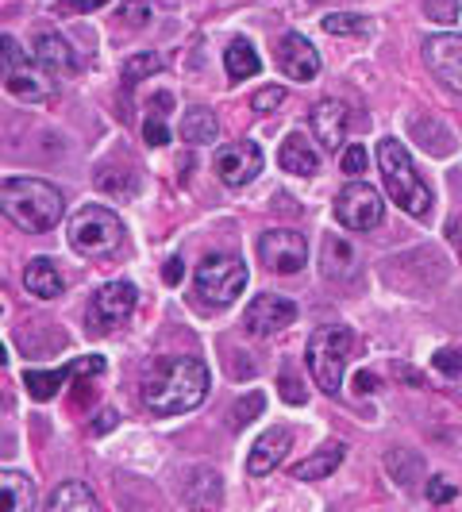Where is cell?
<instances>
[{
	"instance_id": "6da1fadb",
	"label": "cell",
	"mask_w": 462,
	"mask_h": 512,
	"mask_svg": "<svg viewBox=\"0 0 462 512\" xmlns=\"http://www.w3.org/2000/svg\"><path fill=\"white\" fill-rule=\"evenodd\" d=\"M208 397V366L193 355L154 359L143 374V405L158 416L197 409Z\"/></svg>"
},
{
	"instance_id": "7a4b0ae2",
	"label": "cell",
	"mask_w": 462,
	"mask_h": 512,
	"mask_svg": "<svg viewBox=\"0 0 462 512\" xmlns=\"http://www.w3.org/2000/svg\"><path fill=\"white\" fill-rule=\"evenodd\" d=\"M0 212L16 224V228L31 231V235H47L51 228H58L66 201L54 189L51 181L39 178H12L0 185Z\"/></svg>"
},
{
	"instance_id": "3957f363",
	"label": "cell",
	"mask_w": 462,
	"mask_h": 512,
	"mask_svg": "<svg viewBox=\"0 0 462 512\" xmlns=\"http://www.w3.org/2000/svg\"><path fill=\"white\" fill-rule=\"evenodd\" d=\"M378 166H382L385 197H389L393 205L405 208L409 216L424 220V216L432 212V189H428V181L416 174L405 143L393 139V135H385L382 143H378Z\"/></svg>"
},
{
	"instance_id": "277c9868",
	"label": "cell",
	"mask_w": 462,
	"mask_h": 512,
	"mask_svg": "<svg viewBox=\"0 0 462 512\" xmlns=\"http://www.w3.org/2000/svg\"><path fill=\"white\" fill-rule=\"evenodd\" d=\"M0 85L16 101H47V97H54V77L12 35H0Z\"/></svg>"
},
{
	"instance_id": "5b68a950",
	"label": "cell",
	"mask_w": 462,
	"mask_h": 512,
	"mask_svg": "<svg viewBox=\"0 0 462 512\" xmlns=\"http://www.w3.org/2000/svg\"><path fill=\"white\" fill-rule=\"evenodd\" d=\"M351 343H355V335L347 332L343 324L316 328L312 339H308V370H312L316 385L328 397H339V389H343V366H347V355H351Z\"/></svg>"
},
{
	"instance_id": "8992f818",
	"label": "cell",
	"mask_w": 462,
	"mask_h": 512,
	"mask_svg": "<svg viewBox=\"0 0 462 512\" xmlns=\"http://www.w3.org/2000/svg\"><path fill=\"white\" fill-rule=\"evenodd\" d=\"M124 239V224L112 208L104 205H81L70 220V247L81 255H108Z\"/></svg>"
},
{
	"instance_id": "52a82bcc",
	"label": "cell",
	"mask_w": 462,
	"mask_h": 512,
	"mask_svg": "<svg viewBox=\"0 0 462 512\" xmlns=\"http://www.w3.org/2000/svg\"><path fill=\"white\" fill-rule=\"evenodd\" d=\"M197 297L208 301V305H231L243 289H247V266L235 255H208L201 266H197Z\"/></svg>"
},
{
	"instance_id": "ba28073f",
	"label": "cell",
	"mask_w": 462,
	"mask_h": 512,
	"mask_svg": "<svg viewBox=\"0 0 462 512\" xmlns=\"http://www.w3.org/2000/svg\"><path fill=\"white\" fill-rule=\"evenodd\" d=\"M382 216H385L382 197H378V189H370L366 181L355 178L339 189V197H335V220H339L343 228L370 231L382 224Z\"/></svg>"
},
{
	"instance_id": "9c48e42d",
	"label": "cell",
	"mask_w": 462,
	"mask_h": 512,
	"mask_svg": "<svg viewBox=\"0 0 462 512\" xmlns=\"http://www.w3.org/2000/svg\"><path fill=\"white\" fill-rule=\"evenodd\" d=\"M139 305V289L131 282H108L97 289V297L89 301V332L104 335L131 320V312Z\"/></svg>"
},
{
	"instance_id": "30bf717a",
	"label": "cell",
	"mask_w": 462,
	"mask_h": 512,
	"mask_svg": "<svg viewBox=\"0 0 462 512\" xmlns=\"http://www.w3.org/2000/svg\"><path fill=\"white\" fill-rule=\"evenodd\" d=\"M258 258H262V266L274 270V274H297L308 262L305 235L289 228L262 231V239H258Z\"/></svg>"
},
{
	"instance_id": "8fae6325",
	"label": "cell",
	"mask_w": 462,
	"mask_h": 512,
	"mask_svg": "<svg viewBox=\"0 0 462 512\" xmlns=\"http://www.w3.org/2000/svg\"><path fill=\"white\" fill-rule=\"evenodd\" d=\"M424 62L436 74V81L451 93H462V35L443 31L424 39Z\"/></svg>"
},
{
	"instance_id": "7c38bea8",
	"label": "cell",
	"mask_w": 462,
	"mask_h": 512,
	"mask_svg": "<svg viewBox=\"0 0 462 512\" xmlns=\"http://www.w3.org/2000/svg\"><path fill=\"white\" fill-rule=\"evenodd\" d=\"M262 162H266L262 147L251 143V139H239V143H228V147L216 151V174L231 189H243V185H251L262 174Z\"/></svg>"
},
{
	"instance_id": "4fadbf2b",
	"label": "cell",
	"mask_w": 462,
	"mask_h": 512,
	"mask_svg": "<svg viewBox=\"0 0 462 512\" xmlns=\"http://www.w3.org/2000/svg\"><path fill=\"white\" fill-rule=\"evenodd\" d=\"M293 320H297V305L282 293H258L255 301L247 305V316H243L247 332L255 335H278Z\"/></svg>"
},
{
	"instance_id": "5bb4252c",
	"label": "cell",
	"mask_w": 462,
	"mask_h": 512,
	"mask_svg": "<svg viewBox=\"0 0 462 512\" xmlns=\"http://www.w3.org/2000/svg\"><path fill=\"white\" fill-rule=\"evenodd\" d=\"M289 451H293V432L289 428H270V432H262L255 447H251V455H247V474L251 478H266V474H274L285 459H289Z\"/></svg>"
},
{
	"instance_id": "9a60e30c",
	"label": "cell",
	"mask_w": 462,
	"mask_h": 512,
	"mask_svg": "<svg viewBox=\"0 0 462 512\" xmlns=\"http://www.w3.org/2000/svg\"><path fill=\"white\" fill-rule=\"evenodd\" d=\"M278 66L293 81H312V77L320 74V54H316V47L308 43L305 35L289 31L282 43H278Z\"/></svg>"
},
{
	"instance_id": "2e32d148",
	"label": "cell",
	"mask_w": 462,
	"mask_h": 512,
	"mask_svg": "<svg viewBox=\"0 0 462 512\" xmlns=\"http://www.w3.org/2000/svg\"><path fill=\"white\" fill-rule=\"evenodd\" d=\"M347 128H351V112L343 101H320L312 108V131L324 151H339L347 143Z\"/></svg>"
},
{
	"instance_id": "e0dca14e",
	"label": "cell",
	"mask_w": 462,
	"mask_h": 512,
	"mask_svg": "<svg viewBox=\"0 0 462 512\" xmlns=\"http://www.w3.org/2000/svg\"><path fill=\"white\" fill-rule=\"evenodd\" d=\"M31 58L47 70V74H74L77 70V54L74 47L58 35V31H39L35 35V51H31Z\"/></svg>"
},
{
	"instance_id": "ac0fdd59",
	"label": "cell",
	"mask_w": 462,
	"mask_h": 512,
	"mask_svg": "<svg viewBox=\"0 0 462 512\" xmlns=\"http://www.w3.org/2000/svg\"><path fill=\"white\" fill-rule=\"evenodd\" d=\"M278 162H282L285 174H297V178H312L316 170H320V154L316 147L308 143L301 131H293V135H285L282 143V154H278Z\"/></svg>"
},
{
	"instance_id": "d6986e66",
	"label": "cell",
	"mask_w": 462,
	"mask_h": 512,
	"mask_svg": "<svg viewBox=\"0 0 462 512\" xmlns=\"http://www.w3.org/2000/svg\"><path fill=\"white\" fill-rule=\"evenodd\" d=\"M24 285L27 293H35V297H43V301H51V297H62V274H58V266H54L51 258H31L24 270Z\"/></svg>"
},
{
	"instance_id": "ffe728a7",
	"label": "cell",
	"mask_w": 462,
	"mask_h": 512,
	"mask_svg": "<svg viewBox=\"0 0 462 512\" xmlns=\"http://www.w3.org/2000/svg\"><path fill=\"white\" fill-rule=\"evenodd\" d=\"M320 270L335 278V282H347L355 274V251L343 235H324V251H320Z\"/></svg>"
},
{
	"instance_id": "44dd1931",
	"label": "cell",
	"mask_w": 462,
	"mask_h": 512,
	"mask_svg": "<svg viewBox=\"0 0 462 512\" xmlns=\"http://www.w3.org/2000/svg\"><path fill=\"white\" fill-rule=\"evenodd\" d=\"M174 108L170 93H154L147 101V116H143V139L147 147H166L170 143V124H166V112Z\"/></svg>"
},
{
	"instance_id": "7402d4cb",
	"label": "cell",
	"mask_w": 462,
	"mask_h": 512,
	"mask_svg": "<svg viewBox=\"0 0 462 512\" xmlns=\"http://www.w3.org/2000/svg\"><path fill=\"white\" fill-rule=\"evenodd\" d=\"M339 462H343V443H324L316 455L293 462V478H301V482H320V478L332 474Z\"/></svg>"
},
{
	"instance_id": "603a6c76",
	"label": "cell",
	"mask_w": 462,
	"mask_h": 512,
	"mask_svg": "<svg viewBox=\"0 0 462 512\" xmlns=\"http://www.w3.org/2000/svg\"><path fill=\"white\" fill-rule=\"evenodd\" d=\"M35 505V489L20 470H0V512H27Z\"/></svg>"
},
{
	"instance_id": "cb8c5ba5",
	"label": "cell",
	"mask_w": 462,
	"mask_h": 512,
	"mask_svg": "<svg viewBox=\"0 0 462 512\" xmlns=\"http://www.w3.org/2000/svg\"><path fill=\"white\" fill-rule=\"evenodd\" d=\"M216 135H220V124H216V116H212L208 108H201V104L181 116V139H185V143L205 147V143H216Z\"/></svg>"
},
{
	"instance_id": "d4e9b609",
	"label": "cell",
	"mask_w": 462,
	"mask_h": 512,
	"mask_svg": "<svg viewBox=\"0 0 462 512\" xmlns=\"http://www.w3.org/2000/svg\"><path fill=\"white\" fill-rule=\"evenodd\" d=\"M74 378V366H58V370H24V389L31 393V401H51L58 393V385Z\"/></svg>"
},
{
	"instance_id": "484cf974",
	"label": "cell",
	"mask_w": 462,
	"mask_h": 512,
	"mask_svg": "<svg viewBox=\"0 0 462 512\" xmlns=\"http://www.w3.org/2000/svg\"><path fill=\"white\" fill-rule=\"evenodd\" d=\"M224 66H228L231 81H247V77H255L262 70V58H258L247 39H231L228 54H224Z\"/></svg>"
},
{
	"instance_id": "4316f807",
	"label": "cell",
	"mask_w": 462,
	"mask_h": 512,
	"mask_svg": "<svg viewBox=\"0 0 462 512\" xmlns=\"http://www.w3.org/2000/svg\"><path fill=\"white\" fill-rule=\"evenodd\" d=\"M54 512H66V509H85V512H97L101 509V501L93 497V489L85 486V482H66V486H58L51 493V501H47Z\"/></svg>"
},
{
	"instance_id": "83f0119b",
	"label": "cell",
	"mask_w": 462,
	"mask_h": 512,
	"mask_svg": "<svg viewBox=\"0 0 462 512\" xmlns=\"http://www.w3.org/2000/svg\"><path fill=\"white\" fill-rule=\"evenodd\" d=\"M412 135L424 143V151L428 154H451L455 151V135L436 124V120H412Z\"/></svg>"
},
{
	"instance_id": "f1b7e54d",
	"label": "cell",
	"mask_w": 462,
	"mask_h": 512,
	"mask_svg": "<svg viewBox=\"0 0 462 512\" xmlns=\"http://www.w3.org/2000/svg\"><path fill=\"white\" fill-rule=\"evenodd\" d=\"M385 470L393 474V482L412 486V482L424 474V459H420V455H412V451H389V455H385Z\"/></svg>"
},
{
	"instance_id": "f546056e",
	"label": "cell",
	"mask_w": 462,
	"mask_h": 512,
	"mask_svg": "<svg viewBox=\"0 0 462 512\" xmlns=\"http://www.w3.org/2000/svg\"><path fill=\"white\" fill-rule=\"evenodd\" d=\"M262 409H266V397H262V393H247V397H239V401L231 405V424H235V428H247L251 420L262 416Z\"/></svg>"
},
{
	"instance_id": "4dcf8cb0",
	"label": "cell",
	"mask_w": 462,
	"mask_h": 512,
	"mask_svg": "<svg viewBox=\"0 0 462 512\" xmlns=\"http://www.w3.org/2000/svg\"><path fill=\"white\" fill-rule=\"evenodd\" d=\"M320 24H324V31H332V35H362V31L370 27L362 16H355V12H332V16H324Z\"/></svg>"
},
{
	"instance_id": "1f68e13d",
	"label": "cell",
	"mask_w": 462,
	"mask_h": 512,
	"mask_svg": "<svg viewBox=\"0 0 462 512\" xmlns=\"http://www.w3.org/2000/svg\"><path fill=\"white\" fill-rule=\"evenodd\" d=\"M154 70H162V58L158 54H139V58H128V66H124V81H139V77L154 74Z\"/></svg>"
},
{
	"instance_id": "d6a6232c",
	"label": "cell",
	"mask_w": 462,
	"mask_h": 512,
	"mask_svg": "<svg viewBox=\"0 0 462 512\" xmlns=\"http://www.w3.org/2000/svg\"><path fill=\"white\" fill-rule=\"evenodd\" d=\"M424 12L436 24H455L459 20V0H424Z\"/></svg>"
},
{
	"instance_id": "836d02e7",
	"label": "cell",
	"mask_w": 462,
	"mask_h": 512,
	"mask_svg": "<svg viewBox=\"0 0 462 512\" xmlns=\"http://www.w3.org/2000/svg\"><path fill=\"white\" fill-rule=\"evenodd\" d=\"M120 20H128L131 27H147L151 24V0H128L120 8Z\"/></svg>"
},
{
	"instance_id": "e575fe53",
	"label": "cell",
	"mask_w": 462,
	"mask_h": 512,
	"mask_svg": "<svg viewBox=\"0 0 462 512\" xmlns=\"http://www.w3.org/2000/svg\"><path fill=\"white\" fill-rule=\"evenodd\" d=\"M366 147L362 143H355V147H347L343 151V174H351V178H359V174H366Z\"/></svg>"
},
{
	"instance_id": "d590c367",
	"label": "cell",
	"mask_w": 462,
	"mask_h": 512,
	"mask_svg": "<svg viewBox=\"0 0 462 512\" xmlns=\"http://www.w3.org/2000/svg\"><path fill=\"white\" fill-rule=\"evenodd\" d=\"M285 101V89L282 85H270V89H262V93H255V112H274L278 104Z\"/></svg>"
},
{
	"instance_id": "8d00e7d4",
	"label": "cell",
	"mask_w": 462,
	"mask_h": 512,
	"mask_svg": "<svg viewBox=\"0 0 462 512\" xmlns=\"http://www.w3.org/2000/svg\"><path fill=\"white\" fill-rule=\"evenodd\" d=\"M428 501H432V505L455 501V486H451L447 478H428Z\"/></svg>"
},
{
	"instance_id": "74e56055",
	"label": "cell",
	"mask_w": 462,
	"mask_h": 512,
	"mask_svg": "<svg viewBox=\"0 0 462 512\" xmlns=\"http://www.w3.org/2000/svg\"><path fill=\"white\" fill-rule=\"evenodd\" d=\"M436 370H439V374H447V378H459V374H462L459 351H451V347H447V351H439V355H436Z\"/></svg>"
},
{
	"instance_id": "f35d334b",
	"label": "cell",
	"mask_w": 462,
	"mask_h": 512,
	"mask_svg": "<svg viewBox=\"0 0 462 512\" xmlns=\"http://www.w3.org/2000/svg\"><path fill=\"white\" fill-rule=\"evenodd\" d=\"M282 397L289 401V405H305V401H308V393L301 389L297 374H293V378H289V374H282Z\"/></svg>"
},
{
	"instance_id": "ab89813d",
	"label": "cell",
	"mask_w": 462,
	"mask_h": 512,
	"mask_svg": "<svg viewBox=\"0 0 462 512\" xmlns=\"http://www.w3.org/2000/svg\"><path fill=\"white\" fill-rule=\"evenodd\" d=\"M104 4H108V0H58L62 12H97Z\"/></svg>"
},
{
	"instance_id": "60d3db41",
	"label": "cell",
	"mask_w": 462,
	"mask_h": 512,
	"mask_svg": "<svg viewBox=\"0 0 462 512\" xmlns=\"http://www.w3.org/2000/svg\"><path fill=\"white\" fill-rule=\"evenodd\" d=\"M112 428H116V412L104 409V412H97V420H93L89 432H93V436H104V432H112Z\"/></svg>"
},
{
	"instance_id": "b9f144b4",
	"label": "cell",
	"mask_w": 462,
	"mask_h": 512,
	"mask_svg": "<svg viewBox=\"0 0 462 512\" xmlns=\"http://www.w3.org/2000/svg\"><path fill=\"white\" fill-rule=\"evenodd\" d=\"M181 274H185V270H181V258H170V262L162 266V282H166V285H178Z\"/></svg>"
},
{
	"instance_id": "7bdbcfd3",
	"label": "cell",
	"mask_w": 462,
	"mask_h": 512,
	"mask_svg": "<svg viewBox=\"0 0 462 512\" xmlns=\"http://www.w3.org/2000/svg\"><path fill=\"white\" fill-rule=\"evenodd\" d=\"M447 239H451V247H455L462 258V216H455V220L447 224Z\"/></svg>"
},
{
	"instance_id": "ee69618b",
	"label": "cell",
	"mask_w": 462,
	"mask_h": 512,
	"mask_svg": "<svg viewBox=\"0 0 462 512\" xmlns=\"http://www.w3.org/2000/svg\"><path fill=\"white\" fill-rule=\"evenodd\" d=\"M355 389H359V393H374V389H378V378H374L370 370H359V374H355Z\"/></svg>"
},
{
	"instance_id": "f6af8a7d",
	"label": "cell",
	"mask_w": 462,
	"mask_h": 512,
	"mask_svg": "<svg viewBox=\"0 0 462 512\" xmlns=\"http://www.w3.org/2000/svg\"><path fill=\"white\" fill-rule=\"evenodd\" d=\"M4 362H8V351H4V343H0V366H4Z\"/></svg>"
}]
</instances>
